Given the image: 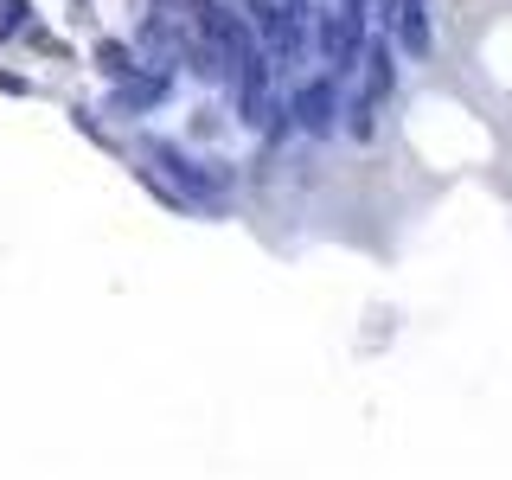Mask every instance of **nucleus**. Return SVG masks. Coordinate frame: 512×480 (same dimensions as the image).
<instances>
[{
  "mask_svg": "<svg viewBox=\"0 0 512 480\" xmlns=\"http://www.w3.org/2000/svg\"><path fill=\"white\" fill-rule=\"evenodd\" d=\"M397 39L410 45L416 58L429 52V26H423V0H404V7H397Z\"/></svg>",
  "mask_w": 512,
  "mask_h": 480,
  "instance_id": "obj_5",
  "label": "nucleus"
},
{
  "mask_svg": "<svg viewBox=\"0 0 512 480\" xmlns=\"http://www.w3.org/2000/svg\"><path fill=\"white\" fill-rule=\"evenodd\" d=\"M160 96H167V71H148V77H122L116 84V109H154Z\"/></svg>",
  "mask_w": 512,
  "mask_h": 480,
  "instance_id": "obj_3",
  "label": "nucleus"
},
{
  "mask_svg": "<svg viewBox=\"0 0 512 480\" xmlns=\"http://www.w3.org/2000/svg\"><path fill=\"white\" fill-rule=\"evenodd\" d=\"M288 116H295L301 135H327L333 116H340V90H333V71H320L314 84L295 90V103H288Z\"/></svg>",
  "mask_w": 512,
  "mask_h": 480,
  "instance_id": "obj_1",
  "label": "nucleus"
},
{
  "mask_svg": "<svg viewBox=\"0 0 512 480\" xmlns=\"http://www.w3.org/2000/svg\"><path fill=\"white\" fill-rule=\"evenodd\" d=\"M391 84H397L391 45H372V52H365V96H372V103H384V96H391Z\"/></svg>",
  "mask_w": 512,
  "mask_h": 480,
  "instance_id": "obj_4",
  "label": "nucleus"
},
{
  "mask_svg": "<svg viewBox=\"0 0 512 480\" xmlns=\"http://www.w3.org/2000/svg\"><path fill=\"white\" fill-rule=\"evenodd\" d=\"M0 90H7V96H26V77H13V71H0Z\"/></svg>",
  "mask_w": 512,
  "mask_h": 480,
  "instance_id": "obj_7",
  "label": "nucleus"
},
{
  "mask_svg": "<svg viewBox=\"0 0 512 480\" xmlns=\"http://www.w3.org/2000/svg\"><path fill=\"white\" fill-rule=\"evenodd\" d=\"M96 64H103V71L116 77V84H122V77H135V71H141V64H135V52H128L122 39H96Z\"/></svg>",
  "mask_w": 512,
  "mask_h": 480,
  "instance_id": "obj_6",
  "label": "nucleus"
},
{
  "mask_svg": "<svg viewBox=\"0 0 512 480\" xmlns=\"http://www.w3.org/2000/svg\"><path fill=\"white\" fill-rule=\"evenodd\" d=\"M359 39H365V20H352V13H320V52H327V71L333 77L352 71Z\"/></svg>",
  "mask_w": 512,
  "mask_h": 480,
  "instance_id": "obj_2",
  "label": "nucleus"
}]
</instances>
